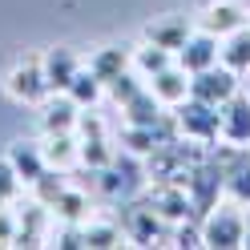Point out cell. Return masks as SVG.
<instances>
[{
    "label": "cell",
    "mask_w": 250,
    "mask_h": 250,
    "mask_svg": "<svg viewBox=\"0 0 250 250\" xmlns=\"http://www.w3.org/2000/svg\"><path fill=\"white\" fill-rule=\"evenodd\" d=\"M198 222H202V246H210V250H242L246 246V206H238L234 198H222Z\"/></svg>",
    "instance_id": "obj_1"
},
{
    "label": "cell",
    "mask_w": 250,
    "mask_h": 250,
    "mask_svg": "<svg viewBox=\"0 0 250 250\" xmlns=\"http://www.w3.org/2000/svg\"><path fill=\"white\" fill-rule=\"evenodd\" d=\"M77 142H81V166L85 169H101L117 158V133L109 129V121L93 109H81V121H77Z\"/></svg>",
    "instance_id": "obj_2"
},
{
    "label": "cell",
    "mask_w": 250,
    "mask_h": 250,
    "mask_svg": "<svg viewBox=\"0 0 250 250\" xmlns=\"http://www.w3.org/2000/svg\"><path fill=\"white\" fill-rule=\"evenodd\" d=\"M174 121H178V133L198 146H218V137H222V105H206L198 97H186L174 109Z\"/></svg>",
    "instance_id": "obj_3"
},
{
    "label": "cell",
    "mask_w": 250,
    "mask_h": 250,
    "mask_svg": "<svg viewBox=\"0 0 250 250\" xmlns=\"http://www.w3.org/2000/svg\"><path fill=\"white\" fill-rule=\"evenodd\" d=\"M4 93L17 105H41L44 97H49V77H44V65H41V57H24L17 61V65L8 69L4 77Z\"/></svg>",
    "instance_id": "obj_4"
},
{
    "label": "cell",
    "mask_w": 250,
    "mask_h": 250,
    "mask_svg": "<svg viewBox=\"0 0 250 250\" xmlns=\"http://www.w3.org/2000/svg\"><path fill=\"white\" fill-rule=\"evenodd\" d=\"M186 190H190V202H194V214H198V218L226 198V169H222V162L214 158V146H210V153H206V162L190 174Z\"/></svg>",
    "instance_id": "obj_5"
},
{
    "label": "cell",
    "mask_w": 250,
    "mask_h": 250,
    "mask_svg": "<svg viewBox=\"0 0 250 250\" xmlns=\"http://www.w3.org/2000/svg\"><path fill=\"white\" fill-rule=\"evenodd\" d=\"M146 206L162 218L166 226H178L186 218H198L194 214V202H190V190L182 182H149L146 186Z\"/></svg>",
    "instance_id": "obj_6"
},
{
    "label": "cell",
    "mask_w": 250,
    "mask_h": 250,
    "mask_svg": "<svg viewBox=\"0 0 250 250\" xmlns=\"http://www.w3.org/2000/svg\"><path fill=\"white\" fill-rule=\"evenodd\" d=\"M121 230H125V242L129 246H166L169 242V226L146 206V198L129 202L121 210Z\"/></svg>",
    "instance_id": "obj_7"
},
{
    "label": "cell",
    "mask_w": 250,
    "mask_h": 250,
    "mask_svg": "<svg viewBox=\"0 0 250 250\" xmlns=\"http://www.w3.org/2000/svg\"><path fill=\"white\" fill-rule=\"evenodd\" d=\"M238 89H242V77L230 73L222 61L210 65V69H202V73H190V97L206 101V105H226Z\"/></svg>",
    "instance_id": "obj_8"
},
{
    "label": "cell",
    "mask_w": 250,
    "mask_h": 250,
    "mask_svg": "<svg viewBox=\"0 0 250 250\" xmlns=\"http://www.w3.org/2000/svg\"><path fill=\"white\" fill-rule=\"evenodd\" d=\"M242 24H250V4L246 0H206V8L198 12V28L214 33L218 41L230 37Z\"/></svg>",
    "instance_id": "obj_9"
},
{
    "label": "cell",
    "mask_w": 250,
    "mask_h": 250,
    "mask_svg": "<svg viewBox=\"0 0 250 250\" xmlns=\"http://www.w3.org/2000/svg\"><path fill=\"white\" fill-rule=\"evenodd\" d=\"M214 158L226 169V198H234L238 206H250V149L238 146H214Z\"/></svg>",
    "instance_id": "obj_10"
},
{
    "label": "cell",
    "mask_w": 250,
    "mask_h": 250,
    "mask_svg": "<svg viewBox=\"0 0 250 250\" xmlns=\"http://www.w3.org/2000/svg\"><path fill=\"white\" fill-rule=\"evenodd\" d=\"M222 146H238V149H250V93L238 89L234 97L222 105Z\"/></svg>",
    "instance_id": "obj_11"
},
{
    "label": "cell",
    "mask_w": 250,
    "mask_h": 250,
    "mask_svg": "<svg viewBox=\"0 0 250 250\" xmlns=\"http://www.w3.org/2000/svg\"><path fill=\"white\" fill-rule=\"evenodd\" d=\"M146 89H149L166 109H178L186 97H190V73H186L178 61H169L166 69H158L153 77H146Z\"/></svg>",
    "instance_id": "obj_12"
},
{
    "label": "cell",
    "mask_w": 250,
    "mask_h": 250,
    "mask_svg": "<svg viewBox=\"0 0 250 250\" xmlns=\"http://www.w3.org/2000/svg\"><path fill=\"white\" fill-rule=\"evenodd\" d=\"M37 109H41V133H73L81 121V105L69 93H49Z\"/></svg>",
    "instance_id": "obj_13"
},
{
    "label": "cell",
    "mask_w": 250,
    "mask_h": 250,
    "mask_svg": "<svg viewBox=\"0 0 250 250\" xmlns=\"http://www.w3.org/2000/svg\"><path fill=\"white\" fill-rule=\"evenodd\" d=\"M174 61H178V65H182L186 73H202V69L218 65V37L194 24V33L186 37V44L174 53Z\"/></svg>",
    "instance_id": "obj_14"
},
{
    "label": "cell",
    "mask_w": 250,
    "mask_h": 250,
    "mask_svg": "<svg viewBox=\"0 0 250 250\" xmlns=\"http://www.w3.org/2000/svg\"><path fill=\"white\" fill-rule=\"evenodd\" d=\"M41 65H44V77H49V89L53 93H65L73 85V77L85 69V61L77 49H69V44H57V49H49L41 57Z\"/></svg>",
    "instance_id": "obj_15"
},
{
    "label": "cell",
    "mask_w": 250,
    "mask_h": 250,
    "mask_svg": "<svg viewBox=\"0 0 250 250\" xmlns=\"http://www.w3.org/2000/svg\"><path fill=\"white\" fill-rule=\"evenodd\" d=\"M49 210H53V222H61V226H85L89 218H93V198H89L85 186L69 182Z\"/></svg>",
    "instance_id": "obj_16"
},
{
    "label": "cell",
    "mask_w": 250,
    "mask_h": 250,
    "mask_svg": "<svg viewBox=\"0 0 250 250\" xmlns=\"http://www.w3.org/2000/svg\"><path fill=\"white\" fill-rule=\"evenodd\" d=\"M4 158L12 162L17 178L24 182V190H28V186H33V182L44 174V169H49V162H44V146H41V142H24V137L8 146V153H4Z\"/></svg>",
    "instance_id": "obj_17"
},
{
    "label": "cell",
    "mask_w": 250,
    "mask_h": 250,
    "mask_svg": "<svg viewBox=\"0 0 250 250\" xmlns=\"http://www.w3.org/2000/svg\"><path fill=\"white\" fill-rule=\"evenodd\" d=\"M166 117H169V109L153 97L146 85L121 105V121H125V125H166Z\"/></svg>",
    "instance_id": "obj_18"
},
{
    "label": "cell",
    "mask_w": 250,
    "mask_h": 250,
    "mask_svg": "<svg viewBox=\"0 0 250 250\" xmlns=\"http://www.w3.org/2000/svg\"><path fill=\"white\" fill-rule=\"evenodd\" d=\"M44 162L61 174H73L81 166V142H77V129L73 133H44Z\"/></svg>",
    "instance_id": "obj_19"
},
{
    "label": "cell",
    "mask_w": 250,
    "mask_h": 250,
    "mask_svg": "<svg viewBox=\"0 0 250 250\" xmlns=\"http://www.w3.org/2000/svg\"><path fill=\"white\" fill-rule=\"evenodd\" d=\"M85 65L97 73V81H101V85H109V81H117L125 69H133V49L105 44V49H93V53L85 57Z\"/></svg>",
    "instance_id": "obj_20"
},
{
    "label": "cell",
    "mask_w": 250,
    "mask_h": 250,
    "mask_svg": "<svg viewBox=\"0 0 250 250\" xmlns=\"http://www.w3.org/2000/svg\"><path fill=\"white\" fill-rule=\"evenodd\" d=\"M190 33H194V24L186 21V17H158V21H149V24H146L142 41H153V44H162V49L178 53Z\"/></svg>",
    "instance_id": "obj_21"
},
{
    "label": "cell",
    "mask_w": 250,
    "mask_h": 250,
    "mask_svg": "<svg viewBox=\"0 0 250 250\" xmlns=\"http://www.w3.org/2000/svg\"><path fill=\"white\" fill-rule=\"evenodd\" d=\"M218 61H222L230 73H238V77L250 73V24L234 28L230 37L218 41Z\"/></svg>",
    "instance_id": "obj_22"
},
{
    "label": "cell",
    "mask_w": 250,
    "mask_h": 250,
    "mask_svg": "<svg viewBox=\"0 0 250 250\" xmlns=\"http://www.w3.org/2000/svg\"><path fill=\"white\" fill-rule=\"evenodd\" d=\"M81 238H85V246H97V250H113V246H125V230H121V218H101V214H93L89 222L81 226Z\"/></svg>",
    "instance_id": "obj_23"
},
{
    "label": "cell",
    "mask_w": 250,
    "mask_h": 250,
    "mask_svg": "<svg viewBox=\"0 0 250 250\" xmlns=\"http://www.w3.org/2000/svg\"><path fill=\"white\" fill-rule=\"evenodd\" d=\"M169 61H174V53L169 49H162V44H153V41H142V44H133V73L142 77H153L158 69H166Z\"/></svg>",
    "instance_id": "obj_24"
},
{
    "label": "cell",
    "mask_w": 250,
    "mask_h": 250,
    "mask_svg": "<svg viewBox=\"0 0 250 250\" xmlns=\"http://www.w3.org/2000/svg\"><path fill=\"white\" fill-rule=\"evenodd\" d=\"M65 93H69V97H73L77 105H81V109H93V105H101V97H105V85L97 81V73H93V69L85 65L81 73L73 77V85H69Z\"/></svg>",
    "instance_id": "obj_25"
},
{
    "label": "cell",
    "mask_w": 250,
    "mask_h": 250,
    "mask_svg": "<svg viewBox=\"0 0 250 250\" xmlns=\"http://www.w3.org/2000/svg\"><path fill=\"white\" fill-rule=\"evenodd\" d=\"M69 182H73L69 174H61V169H53V166H49V169H44V174H41L33 186H28V194H33L37 202H44V206H53V202L61 198V190H65Z\"/></svg>",
    "instance_id": "obj_26"
},
{
    "label": "cell",
    "mask_w": 250,
    "mask_h": 250,
    "mask_svg": "<svg viewBox=\"0 0 250 250\" xmlns=\"http://www.w3.org/2000/svg\"><path fill=\"white\" fill-rule=\"evenodd\" d=\"M24 194V182L17 178V169H12L8 158H0V206H17Z\"/></svg>",
    "instance_id": "obj_27"
},
{
    "label": "cell",
    "mask_w": 250,
    "mask_h": 250,
    "mask_svg": "<svg viewBox=\"0 0 250 250\" xmlns=\"http://www.w3.org/2000/svg\"><path fill=\"white\" fill-rule=\"evenodd\" d=\"M142 85H146L142 77H137L133 69H125V73L117 77V81H109V85H105V93H109V97H113L117 105H125V101H129V97H133V93L142 89Z\"/></svg>",
    "instance_id": "obj_28"
},
{
    "label": "cell",
    "mask_w": 250,
    "mask_h": 250,
    "mask_svg": "<svg viewBox=\"0 0 250 250\" xmlns=\"http://www.w3.org/2000/svg\"><path fill=\"white\" fill-rule=\"evenodd\" d=\"M0 246H17V210L0 206Z\"/></svg>",
    "instance_id": "obj_29"
},
{
    "label": "cell",
    "mask_w": 250,
    "mask_h": 250,
    "mask_svg": "<svg viewBox=\"0 0 250 250\" xmlns=\"http://www.w3.org/2000/svg\"><path fill=\"white\" fill-rule=\"evenodd\" d=\"M246 246H250V206H246Z\"/></svg>",
    "instance_id": "obj_30"
},
{
    "label": "cell",
    "mask_w": 250,
    "mask_h": 250,
    "mask_svg": "<svg viewBox=\"0 0 250 250\" xmlns=\"http://www.w3.org/2000/svg\"><path fill=\"white\" fill-rule=\"evenodd\" d=\"M242 89H246V93H250V73H246V77H242Z\"/></svg>",
    "instance_id": "obj_31"
},
{
    "label": "cell",
    "mask_w": 250,
    "mask_h": 250,
    "mask_svg": "<svg viewBox=\"0 0 250 250\" xmlns=\"http://www.w3.org/2000/svg\"><path fill=\"white\" fill-rule=\"evenodd\" d=\"M246 4H250V0H246Z\"/></svg>",
    "instance_id": "obj_32"
}]
</instances>
